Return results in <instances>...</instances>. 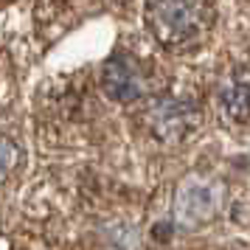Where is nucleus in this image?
<instances>
[{"mask_svg":"<svg viewBox=\"0 0 250 250\" xmlns=\"http://www.w3.org/2000/svg\"><path fill=\"white\" fill-rule=\"evenodd\" d=\"M214 0H149L146 25L160 45L171 51L197 48L214 28Z\"/></svg>","mask_w":250,"mask_h":250,"instance_id":"nucleus-1","label":"nucleus"},{"mask_svg":"<svg viewBox=\"0 0 250 250\" xmlns=\"http://www.w3.org/2000/svg\"><path fill=\"white\" fill-rule=\"evenodd\" d=\"M222 205V186L211 177H186L174 194V222L180 228H203Z\"/></svg>","mask_w":250,"mask_h":250,"instance_id":"nucleus-2","label":"nucleus"},{"mask_svg":"<svg viewBox=\"0 0 250 250\" xmlns=\"http://www.w3.org/2000/svg\"><path fill=\"white\" fill-rule=\"evenodd\" d=\"M17 163H20V149H17V144H14L12 138L0 135V183L12 174Z\"/></svg>","mask_w":250,"mask_h":250,"instance_id":"nucleus-6","label":"nucleus"},{"mask_svg":"<svg viewBox=\"0 0 250 250\" xmlns=\"http://www.w3.org/2000/svg\"><path fill=\"white\" fill-rule=\"evenodd\" d=\"M102 87L113 102L129 104L144 96V73L138 59L129 54H115L104 62L102 68Z\"/></svg>","mask_w":250,"mask_h":250,"instance_id":"nucleus-4","label":"nucleus"},{"mask_svg":"<svg viewBox=\"0 0 250 250\" xmlns=\"http://www.w3.org/2000/svg\"><path fill=\"white\" fill-rule=\"evenodd\" d=\"M149 132L158 138V141H183V138L191 132L194 126L200 124V110L197 104L186 102V99H155L144 113Z\"/></svg>","mask_w":250,"mask_h":250,"instance_id":"nucleus-3","label":"nucleus"},{"mask_svg":"<svg viewBox=\"0 0 250 250\" xmlns=\"http://www.w3.org/2000/svg\"><path fill=\"white\" fill-rule=\"evenodd\" d=\"M219 104H222V113L228 121H236V124L250 121V84H245V82L228 84L219 96Z\"/></svg>","mask_w":250,"mask_h":250,"instance_id":"nucleus-5","label":"nucleus"}]
</instances>
